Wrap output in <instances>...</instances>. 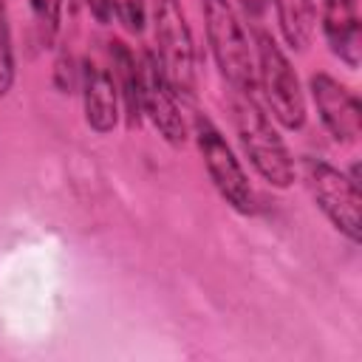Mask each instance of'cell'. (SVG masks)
Wrapping results in <instances>:
<instances>
[{"label": "cell", "mask_w": 362, "mask_h": 362, "mask_svg": "<svg viewBox=\"0 0 362 362\" xmlns=\"http://www.w3.org/2000/svg\"><path fill=\"white\" fill-rule=\"evenodd\" d=\"M62 8H65V0H28V11H31V23L40 45L51 48L57 42L62 28Z\"/></svg>", "instance_id": "obj_13"}, {"label": "cell", "mask_w": 362, "mask_h": 362, "mask_svg": "<svg viewBox=\"0 0 362 362\" xmlns=\"http://www.w3.org/2000/svg\"><path fill=\"white\" fill-rule=\"evenodd\" d=\"M54 88L59 93H71L74 88H79V65L68 48H62L59 57L54 59Z\"/></svg>", "instance_id": "obj_16"}, {"label": "cell", "mask_w": 362, "mask_h": 362, "mask_svg": "<svg viewBox=\"0 0 362 362\" xmlns=\"http://www.w3.org/2000/svg\"><path fill=\"white\" fill-rule=\"evenodd\" d=\"M85 6H88V11L96 23H107L113 17L110 14V0H85Z\"/></svg>", "instance_id": "obj_18"}, {"label": "cell", "mask_w": 362, "mask_h": 362, "mask_svg": "<svg viewBox=\"0 0 362 362\" xmlns=\"http://www.w3.org/2000/svg\"><path fill=\"white\" fill-rule=\"evenodd\" d=\"M232 119L240 150L246 161L255 167V173L266 184L277 189H288L294 184V158L283 136L277 133L274 122L269 119L263 102L257 96L232 93Z\"/></svg>", "instance_id": "obj_1"}, {"label": "cell", "mask_w": 362, "mask_h": 362, "mask_svg": "<svg viewBox=\"0 0 362 362\" xmlns=\"http://www.w3.org/2000/svg\"><path fill=\"white\" fill-rule=\"evenodd\" d=\"M308 93H311V102L317 107V116L325 133L337 144H354L356 136L362 133L359 96L325 71H317L308 76Z\"/></svg>", "instance_id": "obj_8"}, {"label": "cell", "mask_w": 362, "mask_h": 362, "mask_svg": "<svg viewBox=\"0 0 362 362\" xmlns=\"http://www.w3.org/2000/svg\"><path fill=\"white\" fill-rule=\"evenodd\" d=\"M206 42L212 59L232 88V93L257 96V71H255V51L249 45L246 28L229 0H201Z\"/></svg>", "instance_id": "obj_2"}, {"label": "cell", "mask_w": 362, "mask_h": 362, "mask_svg": "<svg viewBox=\"0 0 362 362\" xmlns=\"http://www.w3.org/2000/svg\"><path fill=\"white\" fill-rule=\"evenodd\" d=\"M272 6L277 11V28L283 34V42L294 51H303L314 37V0H272Z\"/></svg>", "instance_id": "obj_12"}, {"label": "cell", "mask_w": 362, "mask_h": 362, "mask_svg": "<svg viewBox=\"0 0 362 362\" xmlns=\"http://www.w3.org/2000/svg\"><path fill=\"white\" fill-rule=\"evenodd\" d=\"M110 14L122 23L124 31L139 34L147 23V0H110Z\"/></svg>", "instance_id": "obj_15"}, {"label": "cell", "mask_w": 362, "mask_h": 362, "mask_svg": "<svg viewBox=\"0 0 362 362\" xmlns=\"http://www.w3.org/2000/svg\"><path fill=\"white\" fill-rule=\"evenodd\" d=\"M320 28L328 51L345 65L359 68L362 59V23L356 0H320Z\"/></svg>", "instance_id": "obj_10"}, {"label": "cell", "mask_w": 362, "mask_h": 362, "mask_svg": "<svg viewBox=\"0 0 362 362\" xmlns=\"http://www.w3.org/2000/svg\"><path fill=\"white\" fill-rule=\"evenodd\" d=\"M192 136H195V144H198V153L204 158L206 175L212 181V187L218 189V195L240 215L255 212V192H252L249 175H246L240 158L235 156V150L229 147L226 136L221 133V127L209 116L195 113Z\"/></svg>", "instance_id": "obj_6"}, {"label": "cell", "mask_w": 362, "mask_h": 362, "mask_svg": "<svg viewBox=\"0 0 362 362\" xmlns=\"http://www.w3.org/2000/svg\"><path fill=\"white\" fill-rule=\"evenodd\" d=\"M139 71H141V116L150 119V124L158 130V136L170 147H184L187 136H189L187 122L181 116L178 96H175L173 85L167 82V76H164L153 51L141 54Z\"/></svg>", "instance_id": "obj_7"}, {"label": "cell", "mask_w": 362, "mask_h": 362, "mask_svg": "<svg viewBox=\"0 0 362 362\" xmlns=\"http://www.w3.org/2000/svg\"><path fill=\"white\" fill-rule=\"evenodd\" d=\"M17 65H14V45H11V25L6 3L0 0V99L14 88Z\"/></svg>", "instance_id": "obj_14"}, {"label": "cell", "mask_w": 362, "mask_h": 362, "mask_svg": "<svg viewBox=\"0 0 362 362\" xmlns=\"http://www.w3.org/2000/svg\"><path fill=\"white\" fill-rule=\"evenodd\" d=\"M110 65H113V79L119 90V102L124 107L127 127L141 124V71L133 57V51L122 40H110Z\"/></svg>", "instance_id": "obj_11"}, {"label": "cell", "mask_w": 362, "mask_h": 362, "mask_svg": "<svg viewBox=\"0 0 362 362\" xmlns=\"http://www.w3.org/2000/svg\"><path fill=\"white\" fill-rule=\"evenodd\" d=\"M238 3H240L243 14H246L255 25H260L263 14H266V11H269V6H272V0H238Z\"/></svg>", "instance_id": "obj_17"}, {"label": "cell", "mask_w": 362, "mask_h": 362, "mask_svg": "<svg viewBox=\"0 0 362 362\" xmlns=\"http://www.w3.org/2000/svg\"><path fill=\"white\" fill-rule=\"evenodd\" d=\"M156 59L175 96L195 99V42L181 0H147Z\"/></svg>", "instance_id": "obj_4"}, {"label": "cell", "mask_w": 362, "mask_h": 362, "mask_svg": "<svg viewBox=\"0 0 362 362\" xmlns=\"http://www.w3.org/2000/svg\"><path fill=\"white\" fill-rule=\"evenodd\" d=\"M255 71L263 107L272 110V119L286 130H300L305 124V93L300 76L277 40L260 25L255 31Z\"/></svg>", "instance_id": "obj_3"}, {"label": "cell", "mask_w": 362, "mask_h": 362, "mask_svg": "<svg viewBox=\"0 0 362 362\" xmlns=\"http://www.w3.org/2000/svg\"><path fill=\"white\" fill-rule=\"evenodd\" d=\"M79 96H82L85 124L99 136L113 133L119 124V116H122L116 79L105 65H99L90 57L79 65Z\"/></svg>", "instance_id": "obj_9"}, {"label": "cell", "mask_w": 362, "mask_h": 362, "mask_svg": "<svg viewBox=\"0 0 362 362\" xmlns=\"http://www.w3.org/2000/svg\"><path fill=\"white\" fill-rule=\"evenodd\" d=\"M303 175H305L314 204L328 218V223L339 235H345L351 243H359V238H362V189H359L356 167H351V173H342L325 158L305 156Z\"/></svg>", "instance_id": "obj_5"}]
</instances>
